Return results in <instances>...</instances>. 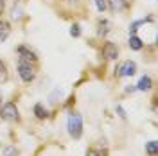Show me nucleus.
<instances>
[{
	"mask_svg": "<svg viewBox=\"0 0 158 156\" xmlns=\"http://www.w3.org/2000/svg\"><path fill=\"white\" fill-rule=\"evenodd\" d=\"M95 6H97V9L101 11V13L106 9V2H104V0H95Z\"/></svg>",
	"mask_w": 158,
	"mask_h": 156,
	"instance_id": "nucleus-16",
	"label": "nucleus"
},
{
	"mask_svg": "<svg viewBox=\"0 0 158 156\" xmlns=\"http://www.w3.org/2000/svg\"><path fill=\"white\" fill-rule=\"evenodd\" d=\"M18 54H20V61H25V63H36V61H38L36 54L31 49H27L25 45L18 47Z\"/></svg>",
	"mask_w": 158,
	"mask_h": 156,
	"instance_id": "nucleus-4",
	"label": "nucleus"
},
{
	"mask_svg": "<svg viewBox=\"0 0 158 156\" xmlns=\"http://www.w3.org/2000/svg\"><path fill=\"white\" fill-rule=\"evenodd\" d=\"M118 74L124 76V77H131V76L137 74V65H135L133 61H124V63L120 65V68H118Z\"/></svg>",
	"mask_w": 158,
	"mask_h": 156,
	"instance_id": "nucleus-6",
	"label": "nucleus"
},
{
	"mask_svg": "<svg viewBox=\"0 0 158 156\" xmlns=\"http://www.w3.org/2000/svg\"><path fill=\"white\" fill-rule=\"evenodd\" d=\"M67 127H69L70 137H74V138L81 137V133H83V118H81V115L79 113H70Z\"/></svg>",
	"mask_w": 158,
	"mask_h": 156,
	"instance_id": "nucleus-1",
	"label": "nucleus"
},
{
	"mask_svg": "<svg viewBox=\"0 0 158 156\" xmlns=\"http://www.w3.org/2000/svg\"><path fill=\"white\" fill-rule=\"evenodd\" d=\"M11 16H13V18H20V16H22V9H20V7H13Z\"/></svg>",
	"mask_w": 158,
	"mask_h": 156,
	"instance_id": "nucleus-17",
	"label": "nucleus"
},
{
	"mask_svg": "<svg viewBox=\"0 0 158 156\" xmlns=\"http://www.w3.org/2000/svg\"><path fill=\"white\" fill-rule=\"evenodd\" d=\"M18 76L23 83L34 81V77H36V68H34V65L25 63V61H20L18 63Z\"/></svg>",
	"mask_w": 158,
	"mask_h": 156,
	"instance_id": "nucleus-2",
	"label": "nucleus"
},
{
	"mask_svg": "<svg viewBox=\"0 0 158 156\" xmlns=\"http://www.w3.org/2000/svg\"><path fill=\"white\" fill-rule=\"evenodd\" d=\"M129 49L131 50H142V47H144V43H142V39L138 38V36H135V34H131L129 36Z\"/></svg>",
	"mask_w": 158,
	"mask_h": 156,
	"instance_id": "nucleus-8",
	"label": "nucleus"
},
{
	"mask_svg": "<svg viewBox=\"0 0 158 156\" xmlns=\"http://www.w3.org/2000/svg\"><path fill=\"white\" fill-rule=\"evenodd\" d=\"M151 86H153V81H151V77L144 76V77L138 81L137 90H140V92H148V90H151Z\"/></svg>",
	"mask_w": 158,
	"mask_h": 156,
	"instance_id": "nucleus-7",
	"label": "nucleus"
},
{
	"mask_svg": "<svg viewBox=\"0 0 158 156\" xmlns=\"http://www.w3.org/2000/svg\"><path fill=\"white\" fill-rule=\"evenodd\" d=\"M16 153H18V151H16V147H15V146H9V147H6V149H4L2 156H16Z\"/></svg>",
	"mask_w": 158,
	"mask_h": 156,
	"instance_id": "nucleus-14",
	"label": "nucleus"
},
{
	"mask_svg": "<svg viewBox=\"0 0 158 156\" xmlns=\"http://www.w3.org/2000/svg\"><path fill=\"white\" fill-rule=\"evenodd\" d=\"M34 115H36V117L40 118V120H43V118H47V109H45V108H43V104H36V106H34Z\"/></svg>",
	"mask_w": 158,
	"mask_h": 156,
	"instance_id": "nucleus-11",
	"label": "nucleus"
},
{
	"mask_svg": "<svg viewBox=\"0 0 158 156\" xmlns=\"http://www.w3.org/2000/svg\"><path fill=\"white\" fill-rule=\"evenodd\" d=\"M115 109H117V113H118V117H120V118H126V117H128V115H126V111H124L120 106H117Z\"/></svg>",
	"mask_w": 158,
	"mask_h": 156,
	"instance_id": "nucleus-18",
	"label": "nucleus"
},
{
	"mask_svg": "<svg viewBox=\"0 0 158 156\" xmlns=\"http://www.w3.org/2000/svg\"><path fill=\"white\" fill-rule=\"evenodd\" d=\"M86 156H101V154H99L97 151H94V149H90V151H88V154H86Z\"/></svg>",
	"mask_w": 158,
	"mask_h": 156,
	"instance_id": "nucleus-19",
	"label": "nucleus"
},
{
	"mask_svg": "<svg viewBox=\"0 0 158 156\" xmlns=\"http://www.w3.org/2000/svg\"><path fill=\"white\" fill-rule=\"evenodd\" d=\"M11 32V25L7 22H0V41H4V39L9 36Z\"/></svg>",
	"mask_w": 158,
	"mask_h": 156,
	"instance_id": "nucleus-9",
	"label": "nucleus"
},
{
	"mask_svg": "<svg viewBox=\"0 0 158 156\" xmlns=\"http://www.w3.org/2000/svg\"><path fill=\"white\" fill-rule=\"evenodd\" d=\"M18 108H16V104H13V102H7V104H4L2 106V111H0V117L4 118V120H9V122H13V120H18Z\"/></svg>",
	"mask_w": 158,
	"mask_h": 156,
	"instance_id": "nucleus-3",
	"label": "nucleus"
},
{
	"mask_svg": "<svg viewBox=\"0 0 158 156\" xmlns=\"http://www.w3.org/2000/svg\"><path fill=\"white\" fill-rule=\"evenodd\" d=\"M2 11H4V0H0V14H2Z\"/></svg>",
	"mask_w": 158,
	"mask_h": 156,
	"instance_id": "nucleus-20",
	"label": "nucleus"
},
{
	"mask_svg": "<svg viewBox=\"0 0 158 156\" xmlns=\"http://www.w3.org/2000/svg\"><path fill=\"white\" fill-rule=\"evenodd\" d=\"M70 36H74V38H79V36H81V27H79V23H74V25L70 27Z\"/></svg>",
	"mask_w": 158,
	"mask_h": 156,
	"instance_id": "nucleus-13",
	"label": "nucleus"
},
{
	"mask_svg": "<svg viewBox=\"0 0 158 156\" xmlns=\"http://www.w3.org/2000/svg\"><path fill=\"white\" fill-rule=\"evenodd\" d=\"M0 106H2V92H0Z\"/></svg>",
	"mask_w": 158,
	"mask_h": 156,
	"instance_id": "nucleus-21",
	"label": "nucleus"
},
{
	"mask_svg": "<svg viewBox=\"0 0 158 156\" xmlns=\"http://www.w3.org/2000/svg\"><path fill=\"white\" fill-rule=\"evenodd\" d=\"M102 58L106 59H117L118 58V49L115 43H111V41H106L104 43V47H102Z\"/></svg>",
	"mask_w": 158,
	"mask_h": 156,
	"instance_id": "nucleus-5",
	"label": "nucleus"
},
{
	"mask_svg": "<svg viewBox=\"0 0 158 156\" xmlns=\"http://www.w3.org/2000/svg\"><path fill=\"white\" fill-rule=\"evenodd\" d=\"M110 2V9L111 11H120L126 7V2L124 0H108Z\"/></svg>",
	"mask_w": 158,
	"mask_h": 156,
	"instance_id": "nucleus-10",
	"label": "nucleus"
},
{
	"mask_svg": "<svg viewBox=\"0 0 158 156\" xmlns=\"http://www.w3.org/2000/svg\"><path fill=\"white\" fill-rule=\"evenodd\" d=\"M156 149H158L156 140H151V142H148V144H146V151H148L149 156H156Z\"/></svg>",
	"mask_w": 158,
	"mask_h": 156,
	"instance_id": "nucleus-12",
	"label": "nucleus"
},
{
	"mask_svg": "<svg viewBox=\"0 0 158 156\" xmlns=\"http://www.w3.org/2000/svg\"><path fill=\"white\" fill-rule=\"evenodd\" d=\"M6 79H7V68H6V65L0 61V83L6 81Z\"/></svg>",
	"mask_w": 158,
	"mask_h": 156,
	"instance_id": "nucleus-15",
	"label": "nucleus"
}]
</instances>
